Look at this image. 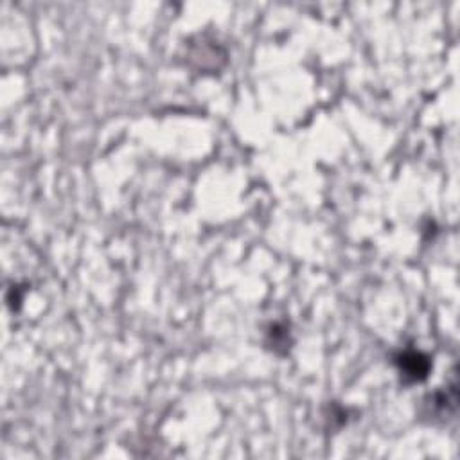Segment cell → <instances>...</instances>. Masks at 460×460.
Segmentation results:
<instances>
[{
  "label": "cell",
  "mask_w": 460,
  "mask_h": 460,
  "mask_svg": "<svg viewBox=\"0 0 460 460\" xmlns=\"http://www.w3.org/2000/svg\"><path fill=\"white\" fill-rule=\"evenodd\" d=\"M403 362H401V371L405 376H412V379H422L427 378V372L430 369V363L424 356L419 353H406L403 354Z\"/></svg>",
  "instance_id": "1"
}]
</instances>
